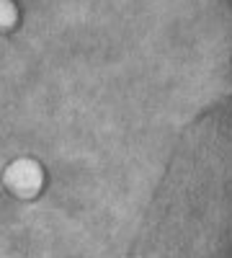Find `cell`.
Wrapping results in <instances>:
<instances>
[{"instance_id": "obj_1", "label": "cell", "mask_w": 232, "mask_h": 258, "mask_svg": "<svg viewBox=\"0 0 232 258\" xmlns=\"http://www.w3.org/2000/svg\"><path fill=\"white\" fill-rule=\"evenodd\" d=\"M6 183L21 197H31L41 186V168L34 160H16L6 173Z\"/></svg>"}, {"instance_id": "obj_2", "label": "cell", "mask_w": 232, "mask_h": 258, "mask_svg": "<svg viewBox=\"0 0 232 258\" xmlns=\"http://www.w3.org/2000/svg\"><path fill=\"white\" fill-rule=\"evenodd\" d=\"M16 24V6L11 0H0V29H11Z\"/></svg>"}]
</instances>
